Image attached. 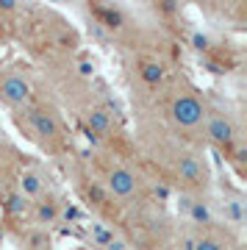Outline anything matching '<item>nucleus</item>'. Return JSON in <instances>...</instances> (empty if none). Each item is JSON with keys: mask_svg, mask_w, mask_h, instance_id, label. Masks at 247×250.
I'll return each instance as SVG.
<instances>
[{"mask_svg": "<svg viewBox=\"0 0 247 250\" xmlns=\"http://www.w3.org/2000/svg\"><path fill=\"white\" fill-rule=\"evenodd\" d=\"M42 89V81L31 64L17 62V59L0 62V106L9 114L28 106Z\"/></svg>", "mask_w": 247, "mask_h": 250, "instance_id": "obj_7", "label": "nucleus"}, {"mask_svg": "<svg viewBox=\"0 0 247 250\" xmlns=\"http://www.w3.org/2000/svg\"><path fill=\"white\" fill-rule=\"evenodd\" d=\"M11 123L36 150L53 161H67L75 156V136L67 123V114L47 92H39L28 106L11 111Z\"/></svg>", "mask_w": 247, "mask_h": 250, "instance_id": "obj_4", "label": "nucleus"}, {"mask_svg": "<svg viewBox=\"0 0 247 250\" xmlns=\"http://www.w3.org/2000/svg\"><path fill=\"white\" fill-rule=\"evenodd\" d=\"M133 156L153 181L169 184L192 197H206L211 189V167L206 147L172 136L150 114H136V134L131 136Z\"/></svg>", "mask_w": 247, "mask_h": 250, "instance_id": "obj_1", "label": "nucleus"}, {"mask_svg": "<svg viewBox=\"0 0 247 250\" xmlns=\"http://www.w3.org/2000/svg\"><path fill=\"white\" fill-rule=\"evenodd\" d=\"M95 181L103 187L111 203L120 211H131L139 206L156 200V184L147 175L133 153H117V150H100L92 147L86 156H81Z\"/></svg>", "mask_w": 247, "mask_h": 250, "instance_id": "obj_3", "label": "nucleus"}, {"mask_svg": "<svg viewBox=\"0 0 247 250\" xmlns=\"http://www.w3.org/2000/svg\"><path fill=\"white\" fill-rule=\"evenodd\" d=\"M186 250H239V248L228 228L214 223H200L186 242Z\"/></svg>", "mask_w": 247, "mask_h": 250, "instance_id": "obj_8", "label": "nucleus"}, {"mask_svg": "<svg viewBox=\"0 0 247 250\" xmlns=\"http://www.w3.org/2000/svg\"><path fill=\"white\" fill-rule=\"evenodd\" d=\"M206 111H208V95L186 72L175 70L161 86V92L153 98L150 108L142 114L159 120V125H164L178 139L203 147Z\"/></svg>", "mask_w": 247, "mask_h": 250, "instance_id": "obj_2", "label": "nucleus"}, {"mask_svg": "<svg viewBox=\"0 0 247 250\" xmlns=\"http://www.w3.org/2000/svg\"><path fill=\"white\" fill-rule=\"evenodd\" d=\"M9 34H11V20H9V14H6V11L0 9V42H3Z\"/></svg>", "mask_w": 247, "mask_h": 250, "instance_id": "obj_9", "label": "nucleus"}, {"mask_svg": "<svg viewBox=\"0 0 247 250\" xmlns=\"http://www.w3.org/2000/svg\"><path fill=\"white\" fill-rule=\"evenodd\" d=\"M11 28H20V36L28 45V53L39 62V67L75 59L81 47L78 31L53 9H25L22 25Z\"/></svg>", "mask_w": 247, "mask_h": 250, "instance_id": "obj_5", "label": "nucleus"}, {"mask_svg": "<svg viewBox=\"0 0 247 250\" xmlns=\"http://www.w3.org/2000/svg\"><path fill=\"white\" fill-rule=\"evenodd\" d=\"M203 147H211L214 153H220L222 159H225V164L233 167V172H236L239 178L245 175L247 139H245L242 114L217 98H208L206 128H203Z\"/></svg>", "mask_w": 247, "mask_h": 250, "instance_id": "obj_6", "label": "nucleus"}]
</instances>
